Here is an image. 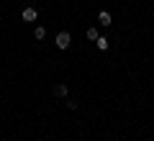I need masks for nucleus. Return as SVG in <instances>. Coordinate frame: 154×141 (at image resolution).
Here are the masks:
<instances>
[{
    "label": "nucleus",
    "instance_id": "nucleus-7",
    "mask_svg": "<svg viewBox=\"0 0 154 141\" xmlns=\"http://www.w3.org/2000/svg\"><path fill=\"white\" fill-rule=\"evenodd\" d=\"M88 38L95 41V38H98V28H88Z\"/></svg>",
    "mask_w": 154,
    "mask_h": 141
},
{
    "label": "nucleus",
    "instance_id": "nucleus-2",
    "mask_svg": "<svg viewBox=\"0 0 154 141\" xmlns=\"http://www.w3.org/2000/svg\"><path fill=\"white\" fill-rule=\"evenodd\" d=\"M36 16H38V13H36V8H23V13H21V18H23V21H28V23H31V21H36Z\"/></svg>",
    "mask_w": 154,
    "mask_h": 141
},
{
    "label": "nucleus",
    "instance_id": "nucleus-4",
    "mask_svg": "<svg viewBox=\"0 0 154 141\" xmlns=\"http://www.w3.org/2000/svg\"><path fill=\"white\" fill-rule=\"evenodd\" d=\"M54 95H57V98H67V85H57L54 87Z\"/></svg>",
    "mask_w": 154,
    "mask_h": 141
},
{
    "label": "nucleus",
    "instance_id": "nucleus-6",
    "mask_svg": "<svg viewBox=\"0 0 154 141\" xmlns=\"http://www.w3.org/2000/svg\"><path fill=\"white\" fill-rule=\"evenodd\" d=\"M33 36H36V38H44V36H46V28H44V26H36V31H33Z\"/></svg>",
    "mask_w": 154,
    "mask_h": 141
},
{
    "label": "nucleus",
    "instance_id": "nucleus-5",
    "mask_svg": "<svg viewBox=\"0 0 154 141\" xmlns=\"http://www.w3.org/2000/svg\"><path fill=\"white\" fill-rule=\"evenodd\" d=\"M95 41H98V49H100V51H105V49H108V38H105V36H98Z\"/></svg>",
    "mask_w": 154,
    "mask_h": 141
},
{
    "label": "nucleus",
    "instance_id": "nucleus-3",
    "mask_svg": "<svg viewBox=\"0 0 154 141\" xmlns=\"http://www.w3.org/2000/svg\"><path fill=\"white\" fill-rule=\"evenodd\" d=\"M98 21H100V26H110V23H113V18H110V13H100V16H98Z\"/></svg>",
    "mask_w": 154,
    "mask_h": 141
},
{
    "label": "nucleus",
    "instance_id": "nucleus-1",
    "mask_svg": "<svg viewBox=\"0 0 154 141\" xmlns=\"http://www.w3.org/2000/svg\"><path fill=\"white\" fill-rule=\"evenodd\" d=\"M69 44H72V36L67 31H59L57 33V49H69Z\"/></svg>",
    "mask_w": 154,
    "mask_h": 141
}]
</instances>
